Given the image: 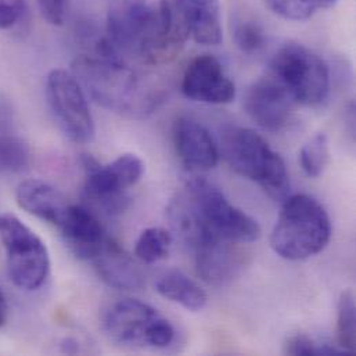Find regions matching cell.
I'll list each match as a JSON object with an SVG mask.
<instances>
[{"mask_svg":"<svg viewBox=\"0 0 356 356\" xmlns=\"http://www.w3.org/2000/svg\"><path fill=\"white\" fill-rule=\"evenodd\" d=\"M168 218L188 247L211 237L236 244L252 243L261 237L259 223L205 179H191L186 183L171 201Z\"/></svg>","mask_w":356,"mask_h":356,"instance_id":"6da1fadb","label":"cell"},{"mask_svg":"<svg viewBox=\"0 0 356 356\" xmlns=\"http://www.w3.org/2000/svg\"><path fill=\"white\" fill-rule=\"evenodd\" d=\"M72 74L100 106L124 117L143 118L164 99L161 89L120 56H79Z\"/></svg>","mask_w":356,"mask_h":356,"instance_id":"7a4b0ae2","label":"cell"},{"mask_svg":"<svg viewBox=\"0 0 356 356\" xmlns=\"http://www.w3.org/2000/svg\"><path fill=\"white\" fill-rule=\"evenodd\" d=\"M333 234L326 208L308 194L287 197L270 233V247L283 259L304 261L322 252Z\"/></svg>","mask_w":356,"mask_h":356,"instance_id":"3957f363","label":"cell"},{"mask_svg":"<svg viewBox=\"0 0 356 356\" xmlns=\"http://www.w3.org/2000/svg\"><path fill=\"white\" fill-rule=\"evenodd\" d=\"M222 154L240 177L259 184L273 200H286L290 177L283 159L257 132L229 127L222 132Z\"/></svg>","mask_w":356,"mask_h":356,"instance_id":"277c9868","label":"cell"},{"mask_svg":"<svg viewBox=\"0 0 356 356\" xmlns=\"http://www.w3.org/2000/svg\"><path fill=\"white\" fill-rule=\"evenodd\" d=\"M106 38L125 61L161 64L159 49L157 7L147 0H111Z\"/></svg>","mask_w":356,"mask_h":356,"instance_id":"5b68a950","label":"cell"},{"mask_svg":"<svg viewBox=\"0 0 356 356\" xmlns=\"http://www.w3.org/2000/svg\"><path fill=\"white\" fill-rule=\"evenodd\" d=\"M106 337L122 347L167 348L175 340V329L152 305L125 298L110 304L100 318Z\"/></svg>","mask_w":356,"mask_h":356,"instance_id":"8992f818","label":"cell"},{"mask_svg":"<svg viewBox=\"0 0 356 356\" xmlns=\"http://www.w3.org/2000/svg\"><path fill=\"white\" fill-rule=\"evenodd\" d=\"M270 72L296 104L316 107L330 92V72L325 60L304 44L289 43L270 60Z\"/></svg>","mask_w":356,"mask_h":356,"instance_id":"52a82bcc","label":"cell"},{"mask_svg":"<svg viewBox=\"0 0 356 356\" xmlns=\"http://www.w3.org/2000/svg\"><path fill=\"white\" fill-rule=\"evenodd\" d=\"M0 238L14 286L39 290L50 273V257L42 238L13 213H0Z\"/></svg>","mask_w":356,"mask_h":356,"instance_id":"ba28073f","label":"cell"},{"mask_svg":"<svg viewBox=\"0 0 356 356\" xmlns=\"http://www.w3.org/2000/svg\"><path fill=\"white\" fill-rule=\"evenodd\" d=\"M44 92L49 108L64 135L78 145L90 143L96 135L95 120L83 86L72 71L51 70Z\"/></svg>","mask_w":356,"mask_h":356,"instance_id":"9c48e42d","label":"cell"},{"mask_svg":"<svg viewBox=\"0 0 356 356\" xmlns=\"http://www.w3.org/2000/svg\"><path fill=\"white\" fill-rule=\"evenodd\" d=\"M85 197L110 215H118L129 207L128 190L143 177L145 163L136 154H122L108 165L85 159Z\"/></svg>","mask_w":356,"mask_h":356,"instance_id":"30bf717a","label":"cell"},{"mask_svg":"<svg viewBox=\"0 0 356 356\" xmlns=\"http://www.w3.org/2000/svg\"><path fill=\"white\" fill-rule=\"evenodd\" d=\"M296 102L286 89L273 78L254 82L244 99L248 117L264 131L279 134L286 131L294 120Z\"/></svg>","mask_w":356,"mask_h":356,"instance_id":"8fae6325","label":"cell"},{"mask_svg":"<svg viewBox=\"0 0 356 356\" xmlns=\"http://www.w3.org/2000/svg\"><path fill=\"white\" fill-rule=\"evenodd\" d=\"M183 95L194 102L207 104H229L236 97V86L220 61L202 54L187 67L181 81Z\"/></svg>","mask_w":356,"mask_h":356,"instance_id":"7c38bea8","label":"cell"},{"mask_svg":"<svg viewBox=\"0 0 356 356\" xmlns=\"http://www.w3.org/2000/svg\"><path fill=\"white\" fill-rule=\"evenodd\" d=\"M190 248L194 252L197 273L208 284L226 286L244 266V257L236 243L204 238Z\"/></svg>","mask_w":356,"mask_h":356,"instance_id":"4fadbf2b","label":"cell"},{"mask_svg":"<svg viewBox=\"0 0 356 356\" xmlns=\"http://www.w3.org/2000/svg\"><path fill=\"white\" fill-rule=\"evenodd\" d=\"M57 227L67 248L82 261H93L108 238L99 218L82 205L70 204Z\"/></svg>","mask_w":356,"mask_h":356,"instance_id":"5bb4252c","label":"cell"},{"mask_svg":"<svg viewBox=\"0 0 356 356\" xmlns=\"http://www.w3.org/2000/svg\"><path fill=\"white\" fill-rule=\"evenodd\" d=\"M172 135L177 154L187 170L204 172L216 167L219 149L201 124L181 117L175 121Z\"/></svg>","mask_w":356,"mask_h":356,"instance_id":"9a60e30c","label":"cell"},{"mask_svg":"<svg viewBox=\"0 0 356 356\" xmlns=\"http://www.w3.org/2000/svg\"><path fill=\"white\" fill-rule=\"evenodd\" d=\"M92 262L102 280L110 287L118 290H139L145 286V275L139 265L110 237Z\"/></svg>","mask_w":356,"mask_h":356,"instance_id":"2e32d148","label":"cell"},{"mask_svg":"<svg viewBox=\"0 0 356 356\" xmlns=\"http://www.w3.org/2000/svg\"><path fill=\"white\" fill-rule=\"evenodd\" d=\"M18 205L28 213L58 226L70 204L64 194L47 181L28 179L21 181L15 190Z\"/></svg>","mask_w":356,"mask_h":356,"instance_id":"e0dca14e","label":"cell"},{"mask_svg":"<svg viewBox=\"0 0 356 356\" xmlns=\"http://www.w3.org/2000/svg\"><path fill=\"white\" fill-rule=\"evenodd\" d=\"M187 28L198 44L216 46L222 42L219 0H178Z\"/></svg>","mask_w":356,"mask_h":356,"instance_id":"ac0fdd59","label":"cell"},{"mask_svg":"<svg viewBox=\"0 0 356 356\" xmlns=\"http://www.w3.org/2000/svg\"><path fill=\"white\" fill-rule=\"evenodd\" d=\"M156 290L165 300L191 312L204 309L208 301L205 290L179 269H170L161 273L156 280Z\"/></svg>","mask_w":356,"mask_h":356,"instance_id":"d6986e66","label":"cell"},{"mask_svg":"<svg viewBox=\"0 0 356 356\" xmlns=\"http://www.w3.org/2000/svg\"><path fill=\"white\" fill-rule=\"evenodd\" d=\"M172 243V233L167 229L159 226L147 227L136 240L135 255L143 264H157L168 258Z\"/></svg>","mask_w":356,"mask_h":356,"instance_id":"ffe728a7","label":"cell"},{"mask_svg":"<svg viewBox=\"0 0 356 356\" xmlns=\"http://www.w3.org/2000/svg\"><path fill=\"white\" fill-rule=\"evenodd\" d=\"M337 347L348 355L356 348L355 294L353 290L341 293L337 304Z\"/></svg>","mask_w":356,"mask_h":356,"instance_id":"44dd1931","label":"cell"},{"mask_svg":"<svg viewBox=\"0 0 356 356\" xmlns=\"http://www.w3.org/2000/svg\"><path fill=\"white\" fill-rule=\"evenodd\" d=\"M330 161V146L326 134H318L309 139L300 153V163L309 178H319Z\"/></svg>","mask_w":356,"mask_h":356,"instance_id":"7402d4cb","label":"cell"},{"mask_svg":"<svg viewBox=\"0 0 356 356\" xmlns=\"http://www.w3.org/2000/svg\"><path fill=\"white\" fill-rule=\"evenodd\" d=\"M337 1L339 0H266L273 13L291 21L308 19L318 11L333 7Z\"/></svg>","mask_w":356,"mask_h":356,"instance_id":"603a6c76","label":"cell"},{"mask_svg":"<svg viewBox=\"0 0 356 356\" xmlns=\"http://www.w3.org/2000/svg\"><path fill=\"white\" fill-rule=\"evenodd\" d=\"M233 36L237 47L244 53H257L265 44V32L262 26L251 18H238L234 22Z\"/></svg>","mask_w":356,"mask_h":356,"instance_id":"cb8c5ba5","label":"cell"},{"mask_svg":"<svg viewBox=\"0 0 356 356\" xmlns=\"http://www.w3.org/2000/svg\"><path fill=\"white\" fill-rule=\"evenodd\" d=\"M283 354L286 355H348L339 347L319 344L307 334L289 336L283 343Z\"/></svg>","mask_w":356,"mask_h":356,"instance_id":"d4e9b609","label":"cell"},{"mask_svg":"<svg viewBox=\"0 0 356 356\" xmlns=\"http://www.w3.org/2000/svg\"><path fill=\"white\" fill-rule=\"evenodd\" d=\"M19 138L11 106L7 100L0 97V160L6 150Z\"/></svg>","mask_w":356,"mask_h":356,"instance_id":"484cf974","label":"cell"},{"mask_svg":"<svg viewBox=\"0 0 356 356\" xmlns=\"http://www.w3.org/2000/svg\"><path fill=\"white\" fill-rule=\"evenodd\" d=\"M26 10L24 0H0V31L11 29L24 21Z\"/></svg>","mask_w":356,"mask_h":356,"instance_id":"4316f807","label":"cell"},{"mask_svg":"<svg viewBox=\"0 0 356 356\" xmlns=\"http://www.w3.org/2000/svg\"><path fill=\"white\" fill-rule=\"evenodd\" d=\"M43 18L51 25H61L65 17L67 0H36Z\"/></svg>","mask_w":356,"mask_h":356,"instance_id":"83f0119b","label":"cell"},{"mask_svg":"<svg viewBox=\"0 0 356 356\" xmlns=\"http://www.w3.org/2000/svg\"><path fill=\"white\" fill-rule=\"evenodd\" d=\"M7 319H8V304L3 291L0 290V327L6 325Z\"/></svg>","mask_w":356,"mask_h":356,"instance_id":"f1b7e54d","label":"cell"},{"mask_svg":"<svg viewBox=\"0 0 356 356\" xmlns=\"http://www.w3.org/2000/svg\"><path fill=\"white\" fill-rule=\"evenodd\" d=\"M79 350V346H78V341H75L74 339H67L64 340V344H63V351L67 353V354H75L78 353Z\"/></svg>","mask_w":356,"mask_h":356,"instance_id":"f546056e","label":"cell"}]
</instances>
